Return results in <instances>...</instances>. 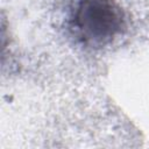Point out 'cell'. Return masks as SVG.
<instances>
[{
	"instance_id": "1",
	"label": "cell",
	"mask_w": 149,
	"mask_h": 149,
	"mask_svg": "<svg viewBox=\"0 0 149 149\" xmlns=\"http://www.w3.org/2000/svg\"><path fill=\"white\" fill-rule=\"evenodd\" d=\"M81 36L93 43H105L122 28L120 8L112 0H81L74 14Z\"/></svg>"
}]
</instances>
